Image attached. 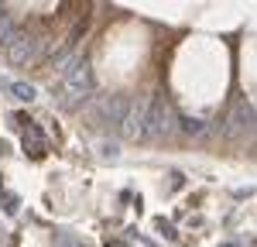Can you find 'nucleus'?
I'll use <instances>...</instances> for the list:
<instances>
[{"label": "nucleus", "mask_w": 257, "mask_h": 247, "mask_svg": "<svg viewBox=\"0 0 257 247\" xmlns=\"http://www.w3.org/2000/svg\"><path fill=\"white\" fill-rule=\"evenodd\" d=\"M59 69H62V86H65V106H79L86 96H93V69H89V59L69 55Z\"/></svg>", "instance_id": "1"}, {"label": "nucleus", "mask_w": 257, "mask_h": 247, "mask_svg": "<svg viewBox=\"0 0 257 247\" xmlns=\"http://www.w3.org/2000/svg\"><path fill=\"white\" fill-rule=\"evenodd\" d=\"M178 127V113L158 96H148V110H144V131L141 138H165Z\"/></svg>", "instance_id": "2"}, {"label": "nucleus", "mask_w": 257, "mask_h": 247, "mask_svg": "<svg viewBox=\"0 0 257 247\" xmlns=\"http://www.w3.org/2000/svg\"><path fill=\"white\" fill-rule=\"evenodd\" d=\"M127 110H131V100H127V96H99L96 100V113L106 124H117V127L123 124Z\"/></svg>", "instance_id": "3"}, {"label": "nucleus", "mask_w": 257, "mask_h": 247, "mask_svg": "<svg viewBox=\"0 0 257 247\" xmlns=\"http://www.w3.org/2000/svg\"><path fill=\"white\" fill-rule=\"evenodd\" d=\"M4 52H7V62L11 65H24V62L35 59V41L28 38V35H14V38L4 45Z\"/></svg>", "instance_id": "4"}, {"label": "nucleus", "mask_w": 257, "mask_h": 247, "mask_svg": "<svg viewBox=\"0 0 257 247\" xmlns=\"http://www.w3.org/2000/svg\"><path fill=\"white\" fill-rule=\"evenodd\" d=\"M230 124H233V134H250V131H257L254 106L247 100H237L233 103V113H230Z\"/></svg>", "instance_id": "5"}, {"label": "nucleus", "mask_w": 257, "mask_h": 247, "mask_svg": "<svg viewBox=\"0 0 257 247\" xmlns=\"http://www.w3.org/2000/svg\"><path fill=\"white\" fill-rule=\"evenodd\" d=\"M144 110H148V100H138L131 103V110H127V117H123V124H120V134L123 138H141V131H144Z\"/></svg>", "instance_id": "6"}, {"label": "nucleus", "mask_w": 257, "mask_h": 247, "mask_svg": "<svg viewBox=\"0 0 257 247\" xmlns=\"http://www.w3.org/2000/svg\"><path fill=\"white\" fill-rule=\"evenodd\" d=\"M178 131L189 134V138H202V134H209V120H202V117H178Z\"/></svg>", "instance_id": "7"}, {"label": "nucleus", "mask_w": 257, "mask_h": 247, "mask_svg": "<svg viewBox=\"0 0 257 247\" xmlns=\"http://www.w3.org/2000/svg\"><path fill=\"white\" fill-rule=\"evenodd\" d=\"M45 134H41L38 127H24V148H28V155H31V158H38L41 151H45Z\"/></svg>", "instance_id": "8"}, {"label": "nucleus", "mask_w": 257, "mask_h": 247, "mask_svg": "<svg viewBox=\"0 0 257 247\" xmlns=\"http://www.w3.org/2000/svg\"><path fill=\"white\" fill-rule=\"evenodd\" d=\"M96 158H99V162H106V165H113L120 158V144L117 141H99L96 144Z\"/></svg>", "instance_id": "9"}, {"label": "nucleus", "mask_w": 257, "mask_h": 247, "mask_svg": "<svg viewBox=\"0 0 257 247\" xmlns=\"http://www.w3.org/2000/svg\"><path fill=\"white\" fill-rule=\"evenodd\" d=\"M7 89H11V93H14V96H18L21 103H31V100H38V89H35L31 82H11Z\"/></svg>", "instance_id": "10"}, {"label": "nucleus", "mask_w": 257, "mask_h": 247, "mask_svg": "<svg viewBox=\"0 0 257 247\" xmlns=\"http://www.w3.org/2000/svg\"><path fill=\"white\" fill-rule=\"evenodd\" d=\"M14 35H18V31H14V21H11V14L0 7V45H7Z\"/></svg>", "instance_id": "11"}, {"label": "nucleus", "mask_w": 257, "mask_h": 247, "mask_svg": "<svg viewBox=\"0 0 257 247\" xmlns=\"http://www.w3.org/2000/svg\"><path fill=\"white\" fill-rule=\"evenodd\" d=\"M59 247H93V244H89V240H82V237H76V233H72V237L65 233V237H59Z\"/></svg>", "instance_id": "12"}, {"label": "nucleus", "mask_w": 257, "mask_h": 247, "mask_svg": "<svg viewBox=\"0 0 257 247\" xmlns=\"http://www.w3.org/2000/svg\"><path fill=\"white\" fill-rule=\"evenodd\" d=\"M18 206H21V199H14V196H4V209H7V213H14Z\"/></svg>", "instance_id": "13"}, {"label": "nucleus", "mask_w": 257, "mask_h": 247, "mask_svg": "<svg viewBox=\"0 0 257 247\" xmlns=\"http://www.w3.org/2000/svg\"><path fill=\"white\" fill-rule=\"evenodd\" d=\"M106 247H127V240H106Z\"/></svg>", "instance_id": "14"}, {"label": "nucleus", "mask_w": 257, "mask_h": 247, "mask_svg": "<svg viewBox=\"0 0 257 247\" xmlns=\"http://www.w3.org/2000/svg\"><path fill=\"white\" fill-rule=\"evenodd\" d=\"M219 247H243V244H233V240H230V244H219Z\"/></svg>", "instance_id": "15"}]
</instances>
